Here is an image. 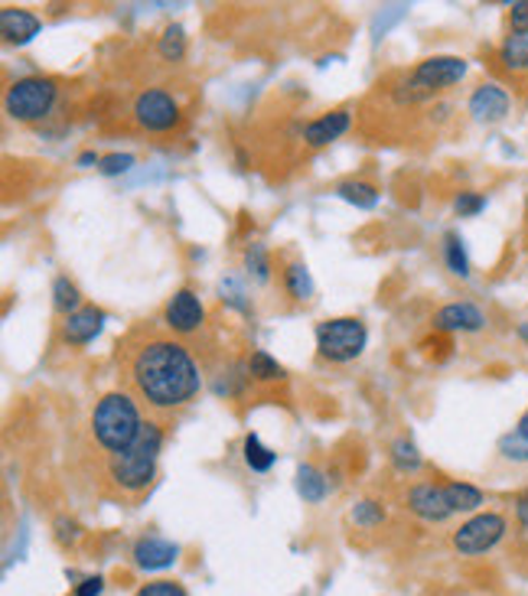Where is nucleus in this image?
<instances>
[{
    "mask_svg": "<svg viewBox=\"0 0 528 596\" xmlns=\"http://www.w3.org/2000/svg\"><path fill=\"white\" fill-rule=\"evenodd\" d=\"M500 454L513 463H528V411L509 434L500 437Z\"/></svg>",
    "mask_w": 528,
    "mask_h": 596,
    "instance_id": "412c9836",
    "label": "nucleus"
},
{
    "mask_svg": "<svg viewBox=\"0 0 528 596\" xmlns=\"http://www.w3.org/2000/svg\"><path fill=\"white\" fill-rule=\"evenodd\" d=\"M42 29V20L29 10H20V7H7L0 10V33L10 46H23L29 42L36 33Z\"/></svg>",
    "mask_w": 528,
    "mask_h": 596,
    "instance_id": "dca6fc26",
    "label": "nucleus"
},
{
    "mask_svg": "<svg viewBox=\"0 0 528 596\" xmlns=\"http://www.w3.org/2000/svg\"><path fill=\"white\" fill-rule=\"evenodd\" d=\"M506 23H509V33H526L528 36V0H516V3H509Z\"/></svg>",
    "mask_w": 528,
    "mask_h": 596,
    "instance_id": "72a5a7b5",
    "label": "nucleus"
},
{
    "mask_svg": "<svg viewBox=\"0 0 528 596\" xmlns=\"http://www.w3.org/2000/svg\"><path fill=\"white\" fill-rule=\"evenodd\" d=\"M202 323H206V307L199 303V297L189 287L176 290L167 300V307H163V330H170L176 339L196 336L202 330Z\"/></svg>",
    "mask_w": 528,
    "mask_h": 596,
    "instance_id": "1a4fd4ad",
    "label": "nucleus"
},
{
    "mask_svg": "<svg viewBox=\"0 0 528 596\" xmlns=\"http://www.w3.org/2000/svg\"><path fill=\"white\" fill-rule=\"evenodd\" d=\"M349 519H353V525H356V529L372 532V529H379V525L385 522V509H382V502H379V499H363V502H356V506H353Z\"/></svg>",
    "mask_w": 528,
    "mask_h": 596,
    "instance_id": "c85d7f7f",
    "label": "nucleus"
},
{
    "mask_svg": "<svg viewBox=\"0 0 528 596\" xmlns=\"http://www.w3.org/2000/svg\"><path fill=\"white\" fill-rule=\"evenodd\" d=\"M52 307L59 310V313H75V310H82V294H78V287L69 281V277H56L52 281Z\"/></svg>",
    "mask_w": 528,
    "mask_h": 596,
    "instance_id": "cd10ccee",
    "label": "nucleus"
},
{
    "mask_svg": "<svg viewBox=\"0 0 528 596\" xmlns=\"http://www.w3.org/2000/svg\"><path fill=\"white\" fill-rule=\"evenodd\" d=\"M467 111H470V117L480 121V124H500V121H506L509 111H513V95H509L503 85H496V82H483V85H477V88L470 91Z\"/></svg>",
    "mask_w": 528,
    "mask_h": 596,
    "instance_id": "9b49d317",
    "label": "nucleus"
},
{
    "mask_svg": "<svg viewBox=\"0 0 528 596\" xmlns=\"http://www.w3.org/2000/svg\"><path fill=\"white\" fill-rule=\"evenodd\" d=\"M118 362L124 392L154 418L189 408L202 388V372L186 343L160 326H134L118 343Z\"/></svg>",
    "mask_w": 528,
    "mask_h": 596,
    "instance_id": "f257e3e1",
    "label": "nucleus"
},
{
    "mask_svg": "<svg viewBox=\"0 0 528 596\" xmlns=\"http://www.w3.org/2000/svg\"><path fill=\"white\" fill-rule=\"evenodd\" d=\"M519 336L528 343V323H519Z\"/></svg>",
    "mask_w": 528,
    "mask_h": 596,
    "instance_id": "58836bf2",
    "label": "nucleus"
},
{
    "mask_svg": "<svg viewBox=\"0 0 528 596\" xmlns=\"http://www.w3.org/2000/svg\"><path fill=\"white\" fill-rule=\"evenodd\" d=\"M441 251H444L447 271H451L454 277H470V258H467L464 238H461L457 232H447V235H444V245H441Z\"/></svg>",
    "mask_w": 528,
    "mask_h": 596,
    "instance_id": "a878e982",
    "label": "nucleus"
},
{
    "mask_svg": "<svg viewBox=\"0 0 528 596\" xmlns=\"http://www.w3.org/2000/svg\"><path fill=\"white\" fill-rule=\"evenodd\" d=\"M483 209H487V196H483V193L464 189V193H457V199H454V212H457L461 219H474V215H480Z\"/></svg>",
    "mask_w": 528,
    "mask_h": 596,
    "instance_id": "7c9ffc66",
    "label": "nucleus"
},
{
    "mask_svg": "<svg viewBox=\"0 0 528 596\" xmlns=\"http://www.w3.org/2000/svg\"><path fill=\"white\" fill-rule=\"evenodd\" d=\"M281 287L291 300H310L314 297V277L304 261H287L281 268Z\"/></svg>",
    "mask_w": 528,
    "mask_h": 596,
    "instance_id": "6ab92c4d",
    "label": "nucleus"
},
{
    "mask_svg": "<svg viewBox=\"0 0 528 596\" xmlns=\"http://www.w3.org/2000/svg\"><path fill=\"white\" fill-rule=\"evenodd\" d=\"M405 509L412 516H418L421 522H431V525H441L454 516L444 483H415V486H408Z\"/></svg>",
    "mask_w": 528,
    "mask_h": 596,
    "instance_id": "9d476101",
    "label": "nucleus"
},
{
    "mask_svg": "<svg viewBox=\"0 0 528 596\" xmlns=\"http://www.w3.org/2000/svg\"><path fill=\"white\" fill-rule=\"evenodd\" d=\"M245 268L248 274H255L258 281H268L271 277V258H268V248L261 241H251L245 248Z\"/></svg>",
    "mask_w": 528,
    "mask_h": 596,
    "instance_id": "c756f323",
    "label": "nucleus"
},
{
    "mask_svg": "<svg viewBox=\"0 0 528 596\" xmlns=\"http://www.w3.org/2000/svg\"><path fill=\"white\" fill-rule=\"evenodd\" d=\"M349 127H353V111L349 108L327 111V114H320V117H314V121L304 124V144L314 147V150H320V147L340 140Z\"/></svg>",
    "mask_w": 528,
    "mask_h": 596,
    "instance_id": "ddd939ff",
    "label": "nucleus"
},
{
    "mask_svg": "<svg viewBox=\"0 0 528 596\" xmlns=\"http://www.w3.org/2000/svg\"><path fill=\"white\" fill-rule=\"evenodd\" d=\"M467 72H470V65L461 55H431V59H421L402 78V85L395 88V101L398 104H425V101H434L441 91L461 85L467 78Z\"/></svg>",
    "mask_w": 528,
    "mask_h": 596,
    "instance_id": "20e7f679",
    "label": "nucleus"
},
{
    "mask_svg": "<svg viewBox=\"0 0 528 596\" xmlns=\"http://www.w3.org/2000/svg\"><path fill=\"white\" fill-rule=\"evenodd\" d=\"M59 98V82L49 75H23L16 82H10L3 108L13 121L20 124H36L46 121L56 108Z\"/></svg>",
    "mask_w": 528,
    "mask_h": 596,
    "instance_id": "39448f33",
    "label": "nucleus"
},
{
    "mask_svg": "<svg viewBox=\"0 0 528 596\" xmlns=\"http://www.w3.org/2000/svg\"><path fill=\"white\" fill-rule=\"evenodd\" d=\"M506 532H509V519L503 512H477L451 535V548L461 558H480L500 548Z\"/></svg>",
    "mask_w": 528,
    "mask_h": 596,
    "instance_id": "0eeeda50",
    "label": "nucleus"
},
{
    "mask_svg": "<svg viewBox=\"0 0 528 596\" xmlns=\"http://www.w3.org/2000/svg\"><path fill=\"white\" fill-rule=\"evenodd\" d=\"M242 457H245V467H248L251 473H271V467H274V460H278V454L268 450V447L258 440V434H248V437L242 440Z\"/></svg>",
    "mask_w": 528,
    "mask_h": 596,
    "instance_id": "b1692460",
    "label": "nucleus"
},
{
    "mask_svg": "<svg viewBox=\"0 0 528 596\" xmlns=\"http://www.w3.org/2000/svg\"><path fill=\"white\" fill-rule=\"evenodd\" d=\"M160 450H163V427L154 418H147L140 437L127 450H121L114 457H105V473H108L111 486L124 496L144 493L157 476Z\"/></svg>",
    "mask_w": 528,
    "mask_h": 596,
    "instance_id": "7ed1b4c3",
    "label": "nucleus"
},
{
    "mask_svg": "<svg viewBox=\"0 0 528 596\" xmlns=\"http://www.w3.org/2000/svg\"><path fill=\"white\" fill-rule=\"evenodd\" d=\"M134 596H189V594H186V587H183L180 581H150V584H144V587H140Z\"/></svg>",
    "mask_w": 528,
    "mask_h": 596,
    "instance_id": "473e14b6",
    "label": "nucleus"
},
{
    "mask_svg": "<svg viewBox=\"0 0 528 596\" xmlns=\"http://www.w3.org/2000/svg\"><path fill=\"white\" fill-rule=\"evenodd\" d=\"M144 424H147L144 408L121 388V392H108L95 401L88 431H91L98 450H105V457H114L140 437Z\"/></svg>",
    "mask_w": 528,
    "mask_h": 596,
    "instance_id": "f03ea898",
    "label": "nucleus"
},
{
    "mask_svg": "<svg viewBox=\"0 0 528 596\" xmlns=\"http://www.w3.org/2000/svg\"><path fill=\"white\" fill-rule=\"evenodd\" d=\"M245 369H248V378L251 382H281L284 378V365L271 352H265V349H255L248 356Z\"/></svg>",
    "mask_w": 528,
    "mask_h": 596,
    "instance_id": "5701e85b",
    "label": "nucleus"
},
{
    "mask_svg": "<svg viewBox=\"0 0 528 596\" xmlns=\"http://www.w3.org/2000/svg\"><path fill=\"white\" fill-rule=\"evenodd\" d=\"M78 538H82V529H78L72 519H65V516L56 519V542H59V545H75Z\"/></svg>",
    "mask_w": 528,
    "mask_h": 596,
    "instance_id": "f704fd0d",
    "label": "nucleus"
},
{
    "mask_svg": "<svg viewBox=\"0 0 528 596\" xmlns=\"http://www.w3.org/2000/svg\"><path fill=\"white\" fill-rule=\"evenodd\" d=\"M131 558H134V568H137V571H147V574L167 571V568L176 564L180 545H173V542H167V538H157V535H144V538H137Z\"/></svg>",
    "mask_w": 528,
    "mask_h": 596,
    "instance_id": "f8f14e48",
    "label": "nucleus"
},
{
    "mask_svg": "<svg viewBox=\"0 0 528 596\" xmlns=\"http://www.w3.org/2000/svg\"><path fill=\"white\" fill-rule=\"evenodd\" d=\"M516 522H519L523 532H528V489L516 496Z\"/></svg>",
    "mask_w": 528,
    "mask_h": 596,
    "instance_id": "e433bc0d",
    "label": "nucleus"
},
{
    "mask_svg": "<svg viewBox=\"0 0 528 596\" xmlns=\"http://www.w3.org/2000/svg\"><path fill=\"white\" fill-rule=\"evenodd\" d=\"M392 467H395V473H402V476H415L421 467H425V460H421V450L408 440V437H398L395 444H392Z\"/></svg>",
    "mask_w": 528,
    "mask_h": 596,
    "instance_id": "393cba45",
    "label": "nucleus"
},
{
    "mask_svg": "<svg viewBox=\"0 0 528 596\" xmlns=\"http://www.w3.org/2000/svg\"><path fill=\"white\" fill-rule=\"evenodd\" d=\"M444 489H447V502H451L454 516H461V512H474L477 516L480 506L487 502L483 489L474 486V483H444Z\"/></svg>",
    "mask_w": 528,
    "mask_h": 596,
    "instance_id": "aec40b11",
    "label": "nucleus"
},
{
    "mask_svg": "<svg viewBox=\"0 0 528 596\" xmlns=\"http://www.w3.org/2000/svg\"><path fill=\"white\" fill-rule=\"evenodd\" d=\"M134 166V157L131 153H105L101 163H98V173L101 176H121Z\"/></svg>",
    "mask_w": 528,
    "mask_h": 596,
    "instance_id": "2f4dec72",
    "label": "nucleus"
},
{
    "mask_svg": "<svg viewBox=\"0 0 528 596\" xmlns=\"http://www.w3.org/2000/svg\"><path fill=\"white\" fill-rule=\"evenodd\" d=\"M330 493V480L320 467L314 463H300L297 467V496L310 506H320Z\"/></svg>",
    "mask_w": 528,
    "mask_h": 596,
    "instance_id": "a211bd4d",
    "label": "nucleus"
},
{
    "mask_svg": "<svg viewBox=\"0 0 528 596\" xmlns=\"http://www.w3.org/2000/svg\"><path fill=\"white\" fill-rule=\"evenodd\" d=\"M496 59H500L503 72H509V75H516V78L528 75V36L526 33H509V36H503V42H500V49H496Z\"/></svg>",
    "mask_w": 528,
    "mask_h": 596,
    "instance_id": "f3484780",
    "label": "nucleus"
},
{
    "mask_svg": "<svg viewBox=\"0 0 528 596\" xmlns=\"http://www.w3.org/2000/svg\"><path fill=\"white\" fill-rule=\"evenodd\" d=\"M75 163H78L82 170H88V166H98V163H101V157H98L95 150H85V153H78V160H75Z\"/></svg>",
    "mask_w": 528,
    "mask_h": 596,
    "instance_id": "4c0bfd02",
    "label": "nucleus"
},
{
    "mask_svg": "<svg viewBox=\"0 0 528 596\" xmlns=\"http://www.w3.org/2000/svg\"><path fill=\"white\" fill-rule=\"evenodd\" d=\"M105 310H98V307H82V310H75V313H69L65 316V323H62V339L69 343V346H88L101 330H105Z\"/></svg>",
    "mask_w": 528,
    "mask_h": 596,
    "instance_id": "2eb2a0df",
    "label": "nucleus"
},
{
    "mask_svg": "<svg viewBox=\"0 0 528 596\" xmlns=\"http://www.w3.org/2000/svg\"><path fill=\"white\" fill-rule=\"evenodd\" d=\"M369 330L356 316H336L317 326V352L330 362H353L366 352Z\"/></svg>",
    "mask_w": 528,
    "mask_h": 596,
    "instance_id": "423d86ee",
    "label": "nucleus"
},
{
    "mask_svg": "<svg viewBox=\"0 0 528 596\" xmlns=\"http://www.w3.org/2000/svg\"><path fill=\"white\" fill-rule=\"evenodd\" d=\"M101 591H105V578L95 574V578H85V581L75 587V596H101Z\"/></svg>",
    "mask_w": 528,
    "mask_h": 596,
    "instance_id": "c9c22d12",
    "label": "nucleus"
},
{
    "mask_svg": "<svg viewBox=\"0 0 528 596\" xmlns=\"http://www.w3.org/2000/svg\"><path fill=\"white\" fill-rule=\"evenodd\" d=\"M157 55L163 62H183V55H186V29L180 23H170L163 29L160 42H157Z\"/></svg>",
    "mask_w": 528,
    "mask_h": 596,
    "instance_id": "bb28decb",
    "label": "nucleus"
},
{
    "mask_svg": "<svg viewBox=\"0 0 528 596\" xmlns=\"http://www.w3.org/2000/svg\"><path fill=\"white\" fill-rule=\"evenodd\" d=\"M336 196H340L343 202L356 206V209H372V206L379 202V189H376L372 183H366V179H343V183L336 186Z\"/></svg>",
    "mask_w": 528,
    "mask_h": 596,
    "instance_id": "4be33fe9",
    "label": "nucleus"
},
{
    "mask_svg": "<svg viewBox=\"0 0 528 596\" xmlns=\"http://www.w3.org/2000/svg\"><path fill=\"white\" fill-rule=\"evenodd\" d=\"M131 114H134L137 127H144V131H150V134H167V131H173V127L183 121L180 101H176L170 91H163V88H144V91L134 98Z\"/></svg>",
    "mask_w": 528,
    "mask_h": 596,
    "instance_id": "6e6552de",
    "label": "nucleus"
},
{
    "mask_svg": "<svg viewBox=\"0 0 528 596\" xmlns=\"http://www.w3.org/2000/svg\"><path fill=\"white\" fill-rule=\"evenodd\" d=\"M487 326V313L477 303H447L434 313V330L438 333H480Z\"/></svg>",
    "mask_w": 528,
    "mask_h": 596,
    "instance_id": "4468645a",
    "label": "nucleus"
}]
</instances>
